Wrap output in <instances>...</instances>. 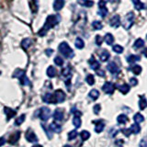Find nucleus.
<instances>
[{"label":"nucleus","instance_id":"obj_1","mask_svg":"<svg viewBox=\"0 0 147 147\" xmlns=\"http://www.w3.org/2000/svg\"><path fill=\"white\" fill-rule=\"evenodd\" d=\"M61 20V18H60L59 15H50L47 17L45 20V23L43 27L38 31V35L40 37H43L44 35H46V33L51 30L53 29V27L56 26L58 23Z\"/></svg>","mask_w":147,"mask_h":147},{"label":"nucleus","instance_id":"obj_2","mask_svg":"<svg viewBox=\"0 0 147 147\" xmlns=\"http://www.w3.org/2000/svg\"><path fill=\"white\" fill-rule=\"evenodd\" d=\"M65 99V93L61 90L57 89L54 91L53 94L47 93L43 96V101L46 103L50 104H56V103H62Z\"/></svg>","mask_w":147,"mask_h":147},{"label":"nucleus","instance_id":"obj_3","mask_svg":"<svg viewBox=\"0 0 147 147\" xmlns=\"http://www.w3.org/2000/svg\"><path fill=\"white\" fill-rule=\"evenodd\" d=\"M58 50H59L60 53L65 58H72V57H74V55H75L72 48L69 46V44L67 42H65V41H63V42L59 44Z\"/></svg>","mask_w":147,"mask_h":147},{"label":"nucleus","instance_id":"obj_4","mask_svg":"<svg viewBox=\"0 0 147 147\" xmlns=\"http://www.w3.org/2000/svg\"><path fill=\"white\" fill-rule=\"evenodd\" d=\"M12 76L16 77V78H18L20 81V83H21V85H23V86H29V85H30V82L29 79H28L25 71L22 70V69H20V68L16 69V70L14 71Z\"/></svg>","mask_w":147,"mask_h":147},{"label":"nucleus","instance_id":"obj_5","mask_svg":"<svg viewBox=\"0 0 147 147\" xmlns=\"http://www.w3.org/2000/svg\"><path fill=\"white\" fill-rule=\"evenodd\" d=\"M36 113H38L37 116H38L42 121H47L49 119V118L51 117V110L47 107L40 108Z\"/></svg>","mask_w":147,"mask_h":147},{"label":"nucleus","instance_id":"obj_6","mask_svg":"<svg viewBox=\"0 0 147 147\" xmlns=\"http://www.w3.org/2000/svg\"><path fill=\"white\" fill-rule=\"evenodd\" d=\"M133 21H134V13H133V12H129L126 15L125 18H124V21L122 23L124 29H125V30L131 29V27L133 24Z\"/></svg>","mask_w":147,"mask_h":147},{"label":"nucleus","instance_id":"obj_7","mask_svg":"<svg viewBox=\"0 0 147 147\" xmlns=\"http://www.w3.org/2000/svg\"><path fill=\"white\" fill-rule=\"evenodd\" d=\"M25 137H26L27 141L30 142H38V138H37L34 131L32 130H30V129H29V130L26 131Z\"/></svg>","mask_w":147,"mask_h":147},{"label":"nucleus","instance_id":"obj_8","mask_svg":"<svg viewBox=\"0 0 147 147\" xmlns=\"http://www.w3.org/2000/svg\"><path fill=\"white\" fill-rule=\"evenodd\" d=\"M114 89H115V86L112 83H110V82H106L102 86V90L107 94H112L114 92Z\"/></svg>","mask_w":147,"mask_h":147},{"label":"nucleus","instance_id":"obj_9","mask_svg":"<svg viewBox=\"0 0 147 147\" xmlns=\"http://www.w3.org/2000/svg\"><path fill=\"white\" fill-rule=\"evenodd\" d=\"M107 68H108V70L112 74V75H117V74H119V66L114 62H110L108 64Z\"/></svg>","mask_w":147,"mask_h":147},{"label":"nucleus","instance_id":"obj_10","mask_svg":"<svg viewBox=\"0 0 147 147\" xmlns=\"http://www.w3.org/2000/svg\"><path fill=\"white\" fill-rule=\"evenodd\" d=\"M20 131H16L15 133H12V134L9 136L7 142H8V144H12V145H14L18 141V139H20Z\"/></svg>","mask_w":147,"mask_h":147},{"label":"nucleus","instance_id":"obj_11","mask_svg":"<svg viewBox=\"0 0 147 147\" xmlns=\"http://www.w3.org/2000/svg\"><path fill=\"white\" fill-rule=\"evenodd\" d=\"M109 24L113 28H118L121 25V18H119V15H115L114 17H112L109 20Z\"/></svg>","mask_w":147,"mask_h":147},{"label":"nucleus","instance_id":"obj_12","mask_svg":"<svg viewBox=\"0 0 147 147\" xmlns=\"http://www.w3.org/2000/svg\"><path fill=\"white\" fill-rule=\"evenodd\" d=\"M4 111H5V113L7 114V121H9V119H11L12 118H14L16 116V114H17L16 110L12 109L11 108H7V107H6L4 109Z\"/></svg>","mask_w":147,"mask_h":147},{"label":"nucleus","instance_id":"obj_13","mask_svg":"<svg viewBox=\"0 0 147 147\" xmlns=\"http://www.w3.org/2000/svg\"><path fill=\"white\" fill-rule=\"evenodd\" d=\"M88 63H89L91 69H93V70H96V71L98 70V69H99V67H100L99 63L96 61L94 56H91L90 57L89 61H88Z\"/></svg>","mask_w":147,"mask_h":147},{"label":"nucleus","instance_id":"obj_14","mask_svg":"<svg viewBox=\"0 0 147 147\" xmlns=\"http://www.w3.org/2000/svg\"><path fill=\"white\" fill-rule=\"evenodd\" d=\"M64 6V0H54L53 2V9L56 11L61 10Z\"/></svg>","mask_w":147,"mask_h":147},{"label":"nucleus","instance_id":"obj_15","mask_svg":"<svg viewBox=\"0 0 147 147\" xmlns=\"http://www.w3.org/2000/svg\"><path fill=\"white\" fill-rule=\"evenodd\" d=\"M53 119H55V121H63V110L59 109H57L56 110H55L54 113H53Z\"/></svg>","mask_w":147,"mask_h":147},{"label":"nucleus","instance_id":"obj_16","mask_svg":"<svg viewBox=\"0 0 147 147\" xmlns=\"http://www.w3.org/2000/svg\"><path fill=\"white\" fill-rule=\"evenodd\" d=\"M50 130L52 131L59 133V132H61V131H62V127L57 122H53L52 124H50Z\"/></svg>","mask_w":147,"mask_h":147},{"label":"nucleus","instance_id":"obj_17","mask_svg":"<svg viewBox=\"0 0 147 147\" xmlns=\"http://www.w3.org/2000/svg\"><path fill=\"white\" fill-rule=\"evenodd\" d=\"M94 123L96 124V129H95L96 132L99 133L103 131V129L105 127V123L103 122V121H94Z\"/></svg>","mask_w":147,"mask_h":147},{"label":"nucleus","instance_id":"obj_18","mask_svg":"<svg viewBox=\"0 0 147 147\" xmlns=\"http://www.w3.org/2000/svg\"><path fill=\"white\" fill-rule=\"evenodd\" d=\"M109 56H110V54L107 50H103L102 52H101V53L99 54V58L102 62H107L109 59Z\"/></svg>","mask_w":147,"mask_h":147},{"label":"nucleus","instance_id":"obj_19","mask_svg":"<svg viewBox=\"0 0 147 147\" xmlns=\"http://www.w3.org/2000/svg\"><path fill=\"white\" fill-rule=\"evenodd\" d=\"M77 2L79 5L83 7H90L94 5V2L92 0H77Z\"/></svg>","mask_w":147,"mask_h":147},{"label":"nucleus","instance_id":"obj_20","mask_svg":"<svg viewBox=\"0 0 147 147\" xmlns=\"http://www.w3.org/2000/svg\"><path fill=\"white\" fill-rule=\"evenodd\" d=\"M141 60V57L139 55H134V54H131L130 56L127 57V62L129 63H134L135 62H138Z\"/></svg>","mask_w":147,"mask_h":147},{"label":"nucleus","instance_id":"obj_21","mask_svg":"<svg viewBox=\"0 0 147 147\" xmlns=\"http://www.w3.org/2000/svg\"><path fill=\"white\" fill-rule=\"evenodd\" d=\"M133 5H134V7L137 10H142V9L144 8V3L141 2V0H131Z\"/></svg>","mask_w":147,"mask_h":147},{"label":"nucleus","instance_id":"obj_22","mask_svg":"<svg viewBox=\"0 0 147 147\" xmlns=\"http://www.w3.org/2000/svg\"><path fill=\"white\" fill-rule=\"evenodd\" d=\"M118 89L121 92L122 94H127L130 91V86L127 84H123L121 86H118Z\"/></svg>","mask_w":147,"mask_h":147},{"label":"nucleus","instance_id":"obj_23","mask_svg":"<svg viewBox=\"0 0 147 147\" xmlns=\"http://www.w3.org/2000/svg\"><path fill=\"white\" fill-rule=\"evenodd\" d=\"M31 45V40L27 38V39H24L22 41H21V47L24 49L25 51L30 47V46Z\"/></svg>","mask_w":147,"mask_h":147},{"label":"nucleus","instance_id":"obj_24","mask_svg":"<svg viewBox=\"0 0 147 147\" xmlns=\"http://www.w3.org/2000/svg\"><path fill=\"white\" fill-rule=\"evenodd\" d=\"M144 41L142 39H137L135 40L134 44H133V48L134 49H140L142 47H144Z\"/></svg>","mask_w":147,"mask_h":147},{"label":"nucleus","instance_id":"obj_25","mask_svg":"<svg viewBox=\"0 0 147 147\" xmlns=\"http://www.w3.org/2000/svg\"><path fill=\"white\" fill-rule=\"evenodd\" d=\"M46 73H47V76L49 77H54L56 76V69H55L53 66H49Z\"/></svg>","mask_w":147,"mask_h":147},{"label":"nucleus","instance_id":"obj_26","mask_svg":"<svg viewBox=\"0 0 147 147\" xmlns=\"http://www.w3.org/2000/svg\"><path fill=\"white\" fill-rule=\"evenodd\" d=\"M75 45H76V47L77 49H83V48H84V46H85V42L81 38L78 37V38H76V40L75 41Z\"/></svg>","mask_w":147,"mask_h":147},{"label":"nucleus","instance_id":"obj_27","mask_svg":"<svg viewBox=\"0 0 147 147\" xmlns=\"http://www.w3.org/2000/svg\"><path fill=\"white\" fill-rule=\"evenodd\" d=\"M105 41L106 43L109 44V45H112V43L114 42V37L112 34L110 33H107L105 36Z\"/></svg>","mask_w":147,"mask_h":147},{"label":"nucleus","instance_id":"obj_28","mask_svg":"<svg viewBox=\"0 0 147 147\" xmlns=\"http://www.w3.org/2000/svg\"><path fill=\"white\" fill-rule=\"evenodd\" d=\"M139 107L140 109H144L147 107V100L145 99V98L144 96H140V101H139Z\"/></svg>","mask_w":147,"mask_h":147},{"label":"nucleus","instance_id":"obj_29","mask_svg":"<svg viewBox=\"0 0 147 147\" xmlns=\"http://www.w3.org/2000/svg\"><path fill=\"white\" fill-rule=\"evenodd\" d=\"M118 122L119 124H125L127 121H128V117L126 116V115H124V114H121V115H119L118 118Z\"/></svg>","mask_w":147,"mask_h":147},{"label":"nucleus","instance_id":"obj_30","mask_svg":"<svg viewBox=\"0 0 147 147\" xmlns=\"http://www.w3.org/2000/svg\"><path fill=\"white\" fill-rule=\"evenodd\" d=\"M130 129H131V132H132V133H135V134H137V133H139L140 131H141V127L139 126V123H134V124H132Z\"/></svg>","mask_w":147,"mask_h":147},{"label":"nucleus","instance_id":"obj_31","mask_svg":"<svg viewBox=\"0 0 147 147\" xmlns=\"http://www.w3.org/2000/svg\"><path fill=\"white\" fill-rule=\"evenodd\" d=\"M133 121H134L136 123H141V122H142L144 121V116H142V114L137 113V114L134 115V116H133Z\"/></svg>","mask_w":147,"mask_h":147},{"label":"nucleus","instance_id":"obj_32","mask_svg":"<svg viewBox=\"0 0 147 147\" xmlns=\"http://www.w3.org/2000/svg\"><path fill=\"white\" fill-rule=\"evenodd\" d=\"M90 98L93 99V100H96V98L99 96V92L96 90V89H92L90 92H89V95H88Z\"/></svg>","mask_w":147,"mask_h":147},{"label":"nucleus","instance_id":"obj_33","mask_svg":"<svg viewBox=\"0 0 147 147\" xmlns=\"http://www.w3.org/2000/svg\"><path fill=\"white\" fill-rule=\"evenodd\" d=\"M62 76H64V77L70 78L71 77V69H70V67L67 66L65 68H63V71H62Z\"/></svg>","mask_w":147,"mask_h":147},{"label":"nucleus","instance_id":"obj_34","mask_svg":"<svg viewBox=\"0 0 147 147\" xmlns=\"http://www.w3.org/2000/svg\"><path fill=\"white\" fill-rule=\"evenodd\" d=\"M73 124L76 128H79L81 126V119L79 116H75L73 119Z\"/></svg>","mask_w":147,"mask_h":147},{"label":"nucleus","instance_id":"obj_35","mask_svg":"<svg viewBox=\"0 0 147 147\" xmlns=\"http://www.w3.org/2000/svg\"><path fill=\"white\" fill-rule=\"evenodd\" d=\"M130 70H131V72L134 74V75H140L142 73V67L140 65H134L131 67Z\"/></svg>","mask_w":147,"mask_h":147},{"label":"nucleus","instance_id":"obj_36","mask_svg":"<svg viewBox=\"0 0 147 147\" xmlns=\"http://www.w3.org/2000/svg\"><path fill=\"white\" fill-rule=\"evenodd\" d=\"M108 13H109V11H108V9H107V7H101V8H99V10H98V14L99 16H101V18H105L106 16L108 15Z\"/></svg>","mask_w":147,"mask_h":147},{"label":"nucleus","instance_id":"obj_37","mask_svg":"<svg viewBox=\"0 0 147 147\" xmlns=\"http://www.w3.org/2000/svg\"><path fill=\"white\" fill-rule=\"evenodd\" d=\"M80 136H81V139L83 141H86L87 139H89L90 137V133L87 131H82L80 132Z\"/></svg>","mask_w":147,"mask_h":147},{"label":"nucleus","instance_id":"obj_38","mask_svg":"<svg viewBox=\"0 0 147 147\" xmlns=\"http://www.w3.org/2000/svg\"><path fill=\"white\" fill-rule=\"evenodd\" d=\"M92 27L94 28V30H101L102 29V23H101L100 21L98 20H96L94 21L93 23H92Z\"/></svg>","mask_w":147,"mask_h":147},{"label":"nucleus","instance_id":"obj_39","mask_svg":"<svg viewBox=\"0 0 147 147\" xmlns=\"http://www.w3.org/2000/svg\"><path fill=\"white\" fill-rule=\"evenodd\" d=\"M25 119H26V116L24 114L23 115H21L20 117H18L17 119H16V121H15V124L17 126H20V125H21V124L24 122V121H25Z\"/></svg>","mask_w":147,"mask_h":147},{"label":"nucleus","instance_id":"obj_40","mask_svg":"<svg viewBox=\"0 0 147 147\" xmlns=\"http://www.w3.org/2000/svg\"><path fill=\"white\" fill-rule=\"evenodd\" d=\"M86 80L87 82V84L92 86V85H94L95 84V78H94V76L93 75H88L86 76Z\"/></svg>","mask_w":147,"mask_h":147},{"label":"nucleus","instance_id":"obj_41","mask_svg":"<svg viewBox=\"0 0 147 147\" xmlns=\"http://www.w3.org/2000/svg\"><path fill=\"white\" fill-rule=\"evenodd\" d=\"M76 136H77V131L76 130L75 131H70V132L68 133V140L69 141H72L74 139H76Z\"/></svg>","mask_w":147,"mask_h":147},{"label":"nucleus","instance_id":"obj_42","mask_svg":"<svg viewBox=\"0 0 147 147\" xmlns=\"http://www.w3.org/2000/svg\"><path fill=\"white\" fill-rule=\"evenodd\" d=\"M112 49H113L114 52L117 53H121L123 52V47H122V46H121V45H118V44L114 45Z\"/></svg>","mask_w":147,"mask_h":147},{"label":"nucleus","instance_id":"obj_43","mask_svg":"<svg viewBox=\"0 0 147 147\" xmlns=\"http://www.w3.org/2000/svg\"><path fill=\"white\" fill-rule=\"evenodd\" d=\"M54 63L58 66H62L63 64V60L60 56H56L54 58Z\"/></svg>","mask_w":147,"mask_h":147},{"label":"nucleus","instance_id":"obj_44","mask_svg":"<svg viewBox=\"0 0 147 147\" xmlns=\"http://www.w3.org/2000/svg\"><path fill=\"white\" fill-rule=\"evenodd\" d=\"M102 42H103V39L101 38V36L96 35V45L100 46L101 44H102Z\"/></svg>","mask_w":147,"mask_h":147},{"label":"nucleus","instance_id":"obj_45","mask_svg":"<svg viewBox=\"0 0 147 147\" xmlns=\"http://www.w3.org/2000/svg\"><path fill=\"white\" fill-rule=\"evenodd\" d=\"M121 131L123 132V134L126 135V136H130L131 133H132L131 131V129H122Z\"/></svg>","mask_w":147,"mask_h":147},{"label":"nucleus","instance_id":"obj_46","mask_svg":"<svg viewBox=\"0 0 147 147\" xmlns=\"http://www.w3.org/2000/svg\"><path fill=\"white\" fill-rule=\"evenodd\" d=\"M140 147H147V137L144 138L140 142Z\"/></svg>","mask_w":147,"mask_h":147},{"label":"nucleus","instance_id":"obj_47","mask_svg":"<svg viewBox=\"0 0 147 147\" xmlns=\"http://www.w3.org/2000/svg\"><path fill=\"white\" fill-rule=\"evenodd\" d=\"M94 113L95 114H98V113H99V111H100V105L99 104H98V105H95L94 106Z\"/></svg>","mask_w":147,"mask_h":147},{"label":"nucleus","instance_id":"obj_48","mask_svg":"<svg viewBox=\"0 0 147 147\" xmlns=\"http://www.w3.org/2000/svg\"><path fill=\"white\" fill-rule=\"evenodd\" d=\"M106 4H107V2H106L105 0H99V2H98V7L99 8L105 7H106Z\"/></svg>","mask_w":147,"mask_h":147},{"label":"nucleus","instance_id":"obj_49","mask_svg":"<svg viewBox=\"0 0 147 147\" xmlns=\"http://www.w3.org/2000/svg\"><path fill=\"white\" fill-rule=\"evenodd\" d=\"M96 75L99 76H105V71L103 70H100V69H98V70L96 71Z\"/></svg>","mask_w":147,"mask_h":147},{"label":"nucleus","instance_id":"obj_50","mask_svg":"<svg viewBox=\"0 0 147 147\" xmlns=\"http://www.w3.org/2000/svg\"><path fill=\"white\" fill-rule=\"evenodd\" d=\"M130 83L131 86H136L138 84V80L136 79V78H131L130 79Z\"/></svg>","mask_w":147,"mask_h":147},{"label":"nucleus","instance_id":"obj_51","mask_svg":"<svg viewBox=\"0 0 147 147\" xmlns=\"http://www.w3.org/2000/svg\"><path fill=\"white\" fill-rule=\"evenodd\" d=\"M45 53H46V54L48 55V56H50V55L53 53V50H52V49H47V50L45 51Z\"/></svg>","mask_w":147,"mask_h":147},{"label":"nucleus","instance_id":"obj_52","mask_svg":"<svg viewBox=\"0 0 147 147\" xmlns=\"http://www.w3.org/2000/svg\"><path fill=\"white\" fill-rule=\"evenodd\" d=\"M5 142H6V140H5V138L4 137H1L0 138V146H2Z\"/></svg>","mask_w":147,"mask_h":147},{"label":"nucleus","instance_id":"obj_53","mask_svg":"<svg viewBox=\"0 0 147 147\" xmlns=\"http://www.w3.org/2000/svg\"><path fill=\"white\" fill-rule=\"evenodd\" d=\"M144 56L147 58V48L144 49Z\"/></svg>","mask_w":147,"mask_h":147},{"label":"nucleus","instance_id":"obj_54","mask_svg":"<svg viewBox=\"0 0 147 147\" xmlns=\"http://www.w3.org/2000/svg\"><path fill=\"white\" fill-rule=\"evenodd\" d=\"M109 1L111 3H118V2H119V0H109Z\"/></svg>","mask_w":147,"mask_h":147},{"label":"nucleus","instance_id":"obj_55","mask_svg":"<svg viewBox=\"0 0 147 147\" xmlns=\"http://www.w3.org/2000/svg\"><path fill=\"white\" fill-rule=\"evenodd\" d=\"M32 147H42V146H41L40 144H35V145H33Z\"/></svg>","mask_w":147,"mask_h":147},{"label":"nucleus","instance_id":"obj_56","mask_svg":"<svg viewBox=\"0 0 147 147\" xmlns=\"http://www.w3.org/2000/svg\"><path fill=\"white\" fill-rule=\"evenodd\" d=\"M63 147H72V146H70V145H64Z\"/></svg>","mask_w":147,"mask_h":147},{"label":"nucleus","instance_id":"obj_57","mask_svg":"<svg viewBox=\"0 0 147 147\" xmlns=\"http://www.w3.org/2000/svg\"><path fill=\"white\" fill-rule=\"evenodd\" d=\"M146 38H147V35H146Z\"/></svg>","mask_w":147,"mask_h":147}]
</instances>
